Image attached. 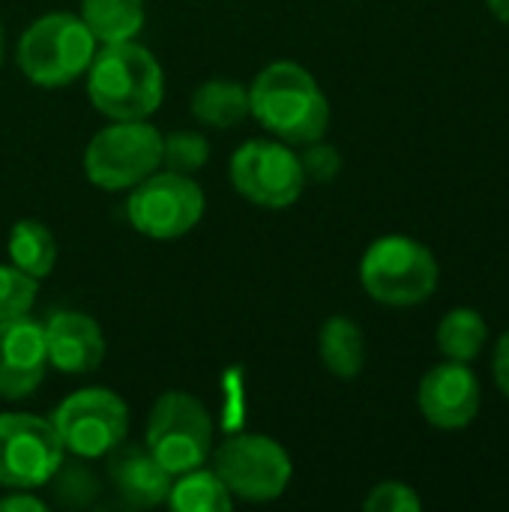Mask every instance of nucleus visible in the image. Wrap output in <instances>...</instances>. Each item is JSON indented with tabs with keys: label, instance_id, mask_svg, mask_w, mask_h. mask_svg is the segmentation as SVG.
I'll return each instance as SVG.
<instances>
[{
	"label": "nucleus",
	"instance_id": "f257e3e1",
	"mask_svg": "<svg viewBox=\"0 0 509 512\" xmlns=\"http://www.w3.org/2000/svg\"><path fill=\"white\" fill-rule=\"evenodd\" d=\"M246 87L249 117H255L267 135L291 147H303L327 135L330 99L306 66L294 60L267 63Z\"/></svg>",
	"mask_w": 509,
	"mask_h": 512
},
{
	"label": "nucleus",
	"instance_id": "f03ea898",
	"mask_svg": "<svg viewBox=\"0 0 509 512\" xmlns=\"http://www.w3.org/2000/svg\"><path fill=\"white\" fill-rule=\"evenodd\" d=\"M84 75L90 105L108 120H150L165 99V72L138 39L99 45Z\"/></svg>",
	"mask_w": 509,
	"mask_h": 512
},
{
	"label": "nucleus",
	"instance_id": "7ed1b4c3",
	"mask_svg": "<svg viewBox=\"0 0 509 512\" xmlns=\"http://www.w3.org/2000/svg\"><path fill=\"white\" fill-rule=\"evenodd\" d=\"M96 48L99 42L75 12H48L18 36L15 63L30 84L57 90L87 72Z\"/></svg>",
	"mask_w": 509,
	"mask_h": 512
},
{
	"label": "nucleus",
	"instance_id": "20e7f679",
	"mask_svg": "<svg viewBox=\"0 0 509 512\" xmlns=\"http://www.w3.org/2000/svg\"><path fill=\"white\" fill-rule=\"evenodd\" d=\"M438 258L432 249L405 234H387L369 243L360 258L363 291L390 309H411L426 303L438 288Z\"/></svg>",
	"mask_w": 509,
	"mask_h": 512
},
{
	"label": "nucleus",
	"instance_id": "39448f33",
	"mask_svg": "<svg viewBox=\"0 0 509 512\" xmlns=\"http://www.w3.org/2000/svg\"><path fill=\"white\" fill-rule=\"evenodd\" d=\"M162 168V132L150 120H111L84 147V174L102 192H129Z\"/></svg>",
	"mask_w": 509,
	"mask_h": 512
},
{
	"label": "nucleus",
	"instance_id": "423d86ee",
	"mask_svg": "<svg viewBox=\"0 0 509 512\" xmlns=\"http://www.w3.org/2000/svg\"><path fill=\"white\" fill-rule=\"evenodd\" d=\"M144 447L171 477L201 468L213 453V417L192 393L168 390L150 408Z\"/></svg>",
	"mask_w": 509,
	"mask_h": 512
},
{
	"label": "nucleus",
	"instance_id": "0eeeda50",
	"mask_svg": "<svg viewBox=\"0 0 509 512\" xmlns=\"http://www.w3.org/2000/svg\"><path fill=\"white\" fill-rule=\"evenodd\" d=\"M213 471L222 477L234 501L270 504L285 495L294 477L291 453L270 435L240 432L225 438L213 453Z\"/></svg>",
	"mask_w": 509,
	"mask_h": 512
},
{
	"label": "nucleus",
	"instance_id": "6e6552de",
	"mask_svg": "<svg viewBox=\"0 0 509 512\" xmlns=\"http://www.w3.org/2000/svg\"><path fill=\"white\" fill-rule=\"evenodd\" d=\"M66 456L78 462L105 459L129 432V405L108 387H84L69 393L48 417Z\"/></svg>",
	"mask_w": 509,
	"mask_h": 512
},
{
	"label": "nucleus",
	"instance_id": "1a4fd4ad",
	"mask_svg": "<svg viewBox=\"0 0 509 512\" xmlns=\"http://www.w3.org/2000/svg\"><path fill=\"white\" fill-rule=\"evenodd\" d=\"M228 177L240 198L264 210H285L306 189L297 150L273 135L243 141L228 162Z\"/></svg>",
	"mask_w": 509,
	"mask_h": 512
},
{
	"label": "nucleus",
	"instance_id": "9d476101",
	"mask_svg": "<svg viewBox=\"0 0 509 512\" xmlns=\"http://www.w3.org/2000/svg\"><path fill=\"white\" fill-rule=\"evenodd\" d=\"M204 207V189L189 174L159 168L129 189L126 219L150 240H177L198 228Z\"/></svg>",
	"mask_w": 509,
	"mask_h": 512
},
{
	"label": "nucleus",
	"instance_id": "9b49d317",
	"mask_svg": "<svg viewBox=\"0 0 509 512\" xmlns=\"http://www.w3.org/2000/svg\"><path fill=\"white\" fill-rule=\"evenodd\" d=\"M66 450L48 417L0 414V489L48 486Z\"/></svg>",
	"mask_w": 509,
	"mask_h": 512
},
{
	"label": "nucleus",
	"instance_id": "f8f14e48",
	"mask_svg": "<svg viewBox=\"0 0 509 512\" xmlns=\"http://www.w3.org/2000/svg\"><path fill=\"white\" fill-rule=\"evenodd\" d=\"M417 408L423 420L441 432L468 429L480 414V381L468 363L444 360L423 375L417 387Z\"/></svg>",
	"mask_w": 509,
	"mask_h": 512
},
{
	"label": "nucleus",
	"instance_id": "ddd939ff",
	"mask_svg": "<svg viewBox=\"0 0 509 512\" xmlns=\"http://www.w3.org/2000/svg\"><path fill=\"white\" fill-rule=\"evenodd\" d=\"M48 372L42 324L30 315L0 321V399L18 402L39 390Z\"/></svg>",
	"mask_w": 509,
	"mask_h": 512
},
{
	"label": "nucleus",
	"instance_id": "4468645a",
	"mask_svg": "<svg viewBox=\"0 0 509 512\" xmlns=\"http://www.w3.org/2000/svg\"><path fill=\"white\" fill-rule=\"evenodd\" d=\"M48 369L60 375H90L105 360V333L99 321L78 309H57L42 324Z\"/></svg>",
	"mask_w": 509,
	"mask_h": 512
},
{
	"label": "nucleus",
	"instance_id": "2eb2a0df",
	"mask_svg": "<svg viewBox=\"0 0 509 512\" xmlns=\"http://www.w3.org/2000/svg\"><path fill=\"white\" fill-rule=\"evenodd\" d=\"M105 459H108V483L126 507L150 510L165 504L174 477L156 462V456L147 447L123 441Z\"/></svg>",
	"mask_w": 509,
	"mask_h": 512
},
{
	"label": "nucleus",
	"instance_id": "dca6fc26",
	"mask_svg": "<svg viewBox=\"0 0 509 512\" xmlns=\"http://www.w3.org/2000/svg\"><path fill=\"white\" fill-rule=\"evenodd\" d=\"M189 111L207 129H234L249 117V87L228 75L207 78L192 90Z\"/></svg>",
	"mask_w": 509,
	"mask_h": 512
},
{
	"label": "nucleus",
	"instance_id": "f3484780",
	"mask_svg": "<svg viewBox=\"0 0 509 512\" xmlns=\"http://www.w3.org/2000/svg\"><path fill=\"white\" fill-rule=\"evenodd\" d=\"M318 357L339 381H354L366 366V336L348 315H330L318 330Z\"/></svg>",
	"mask_w": 509,
	"mask_h": 512
},
{
	"label": "nucleus",
	"instance_id": "a211bd4d",
	"mask_svg": "<svg viewBox=\"0 0 509 512\" xmlns=\"http://www.w3.org/2000/svg\"><path fill=\"white\" fill-rule=\"evenodd\" d=\"M78 18L99 45L138 39L147 21V0H81Z\"/></svg>",
	"mask_w": 509,
	"mask_h": 512
},
{
	"label": "nucleus",
	"instance_id": "6ab92c4d",
	"mask_svg": "<svg viewBox=\"0 0 509 512\" xmlns=\"http://www.w3.org/2000/svg\"><path fill=\"white\" fill-rule=\"evenodd\" d=\"M9 261L33 279H48L57 264V240L39 219H18L9 228Z\"/></svg>",
	"mask_w": 509,
	"mask_h": 512
},
{
	"label": "nucleus",
	"instance_id": "aec40b11",
	"mask_svg": "<svg viewBox=\"0 0 509 512\" xmlns=\"http://www.w3.org/2000/svg\"><path fill=\"white\" fill-rule=\"evenodd\" d=\"M435 342H438V351L444 354V360L471 363L483 354V348L489 342V324L477 309L456 306L441 318V324L435 330Z\"/></svg>",
	"mask_w": 509,
	"mask_h": 512
},
{
	"label": "nucleus",
	"instance_id": "412c9836",
	"mask_svg": "<svg viewBox=\"0 0 509 512\" xmlns=\"http://www.w3.org/2000/svg\"><path fill=\"white\" fill-rule=\"evenodd\" d=\"M165 504L174 512H228L234 498L213 468H192L171 480Z\"/></svg>",
	"mask_w": 509,
	"mask_h": 512
},
{
	"label": "nucleus",
	"instance_id": "4be33fe9",
	"mask_svg": "<svg viewBox=\"0 0 509 512\" xmlns=\"http://www.w3.org/2000/svg\"><path fill=\"white\" fill-rule=\"evenodd\" d=\"M210 159V141L198 129H174L162 135V168L177 174H195Z\"/></svg>",
	"mask_w": 509,
	"mask_h": 512
},
{
	"label": "nucleus",
	"instance_id": "5701e85b",
	"mask_svg": "<svg viewBox=\"0 0 509 512\" xmlns=\"http://www.w3.org/2000/svg\"><path fill=\"white\" fill-rule=\"evenodd\" d=\"M39 294V279L18 270L12 261L0 264V321L30 315Z\"/></svg>",
	"mask_w": 509,
	"mask_h": 512
},
{
	"label": "nucleus",
	"instance_id": "b1692460",
	"mask_svg": "<svg viewBox=\"0 0 509 512\" xmlns=\"http://www.w3.org/2000/svg\"><path fill=\"white\" fill-rule=\"evenodd\" d=\"M366 512H420L423 510V498L399 480H384L378 486H372V492L363 501Z\"/></svg>",
	"mask_w": 509,
	"mask_h": 512
},
{
	"label": "nucleus",
	"instance_id": "393cba45",
	"mask_svg": "<svg viewBox=\"0 0 509 512\" xmlns=\"http://www.w3.org/2000/svg\"><path fill=\"white\" fill-rule=\"evenodd\" d=\"M297 156H300L306 183H309V180H312V183H330V180H336V174L342 171V153H339L333 144H327L324 138L303 144V150H300Z\"/></svg>",
	"mask_w": 509,
	"mask_h": 512
},
{
	"label": "nucleus",
	"instance_id": "a878e982",
	"mask_svg": "<svg viewBox=\"0 0 509 512\" xmlns=\"http://www.w3.org/2000/svg\"><path fill=\"white\" fill-rule=\"evenodd\" d=\"M0 512H45V501L33 495V489H9L0 498Z\"/></svg>",
	"mask_w": 509,
	"mask_h": 512
},
{
	"label": "nucleus",
	"instance_id": "bb28decb",
	"mask_svg": "<svg viewBox=\"0 0 509 512\" xmlns=\"http://www.w3.org/2000/svg\"><path fill=\"white\" fill-rule=\"evenodd\" d=\"M492 372H495V384L498 390L509 399V330L501 333L498 345H495V357H492Z\"/></svg>",
	"mask_w": 509,
	"mask_h": 512
},
{
	"label": "nucleus",
	"instance_id": "cd10ccee",
	"mask_svg": "<svg viewBox=\"0 0 509 512\" xmlns=\"http://www.w3.org/2000/svg\"><path fill=\"white\" fill-rule=\"evenodd\" d=\"M486 6H489V12H492L498 21L509 24V0H486Z\"/></svg>",
	"mask_w": 509,
	"mask_h": 512
},
{
	"label": "nucleus",
	"instance_id": "c85d7f7f",
	"mask_svg": "<svg viewBox=\"0 0 509 512\" xmlns=\"http://www.w3.org/2000/svg\"><path fill=\"white\" fill-rule=\"evenodd\" d=\"M3 54H6V30H3V21H0V66H3Z\"/></svg>",
	"mask_w": 509,
	"mask_h": 512
}]
</instances>
